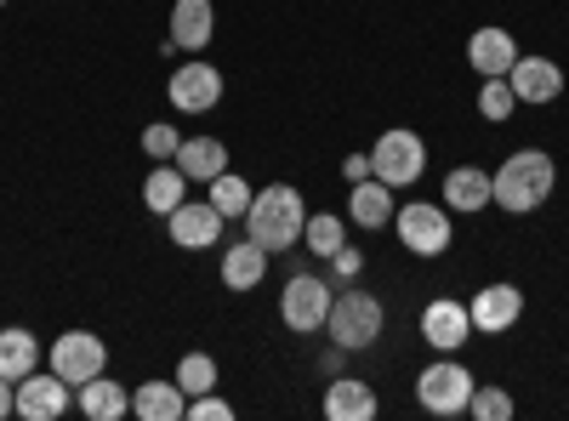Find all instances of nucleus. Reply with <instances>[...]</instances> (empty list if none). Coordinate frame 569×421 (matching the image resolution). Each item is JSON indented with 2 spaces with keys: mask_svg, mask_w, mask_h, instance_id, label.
<instances>
[{
  "mask_svg": "<svg viewBox=\"0 0 569 421\" xmlns=\"http://www.w3.org/2000/svg\"><path fill=\"white\" fill-rule=\"evenodd\" d=\"M490 182H496V206H501V211L530 217V211H541V206L552 200V189H558V160L541 154V149H518V154H507V166H501Z\"/></svg>",
  "mask_w": 569,
  "mask_h": 421,
  "instance_id": "1",
  "label": "nucleus"
},
{
  "mask_svg": "<svg viewBox=\"0 0 569 421\" xmlns=\"http://www.w3.org/2000/svg\"><path fill=\"white\" fill-rule=\"evenodd\" d=\"M308 228V206L291 182H273V189L251 194V211H246V240H257L268 257L273 251H291Z\"/></svg>",
  "mask_w": 569,
  "mask_h": 421,
  "instance_id": "2",
  "label": "nucleus"
},
{
  "mask_svg": "<svg viewBox=\"0 0 569 421\" xmlns=\"http://www.w3.org/2000/svg\"><path fill=\"white\" fill-rule=\"evenodd\" d=\"M325 324H330V342H342L348 353H359V348H376V342H382L388 308L376 302L370 291H342V297H330Z\"/></svg>",
  "mask_w": 569,
  "mask_h": 421,
  "instance_id": "3",
  "label": "nucleus"
},
{
  "mask_svg": "<svg viewBox=\"0 0 569 421\" xmlns=\"http://www.w3.org/2000/svg\"><path fill=\"white\" fill-rule=\"evenodd\" d=\"M370 171L382 177L388 189H410V182H421V171H427V143H421L416 131L393 126V131L376 137V149H370Z\"/></svg>",
  "mask_w": 569,
  "mask_h": 421,
  "instance_id": "4",
  "label": "nucleus"
},
{
  "mask_svg": "<svg viewBox=\"0 0 569 421\" xmlns=\"http://www.w3.org/2000/svg\"><path fill=\"white\" fill-rule=\"evenodd\" d=\"M472 388H479V382H472V370L445 353L439 364H427L421 377H416V404L427 415H461L467 399H472Z\"/></svg>",
  "mask_w": 569,
  "mask_h": 421,
  "instance_id": "5",
  "label": "nucleus"
},
{
  "mask_svg": "<svg viewBox=\"0 0 569 421\" xmlns=\"http://www.w3.org/2000/svg\"><path fill=\"white\" fill-rule=\"evenodd\" d=\"M393 228H399V245L410 257H445L450 251V206L410 200V206L393 211Z\"/></svg>",
  "mask_w": 569,
  "mask_h": 421,
  "instance_id": "6",
  "label": "nucleus"
},
{
  "mask_svg": "<svg viewBox=\"0 0 569 421\" xmlns=\"http://www.w3.org/2000/svg\"><path fill=\"white\" fill-rule=\"evenodd\" d=\"M325 313H330V285H325L319 273H297L291 285L279 291V319L291 324L297 337L325 331Z\"/></svg>",
  "mask_w": 569,
  "mask_h": 421,
  "instance_id": "7",
  "label": "nucleus"
},
{
  "mask_svg": "<svg viewBox=\"0 0 569 421\" xmlns=\"http://www.w3.org/2000/svg\"><path fill=\"white\" fill-rule=\"evenodd\" d=\"M52 370H58L69 388L103 377V370H109V342L91 337V331H63V337L52 342Z\"/></svg>",
  "mask_w": 569,
  "mask_h": 421,
  "instance_id": "8",
  "label": "nucleus"
},
{
  "mask_svg": "<svg viewBox=\"0 0 569 421\" xmlns=\"http://www.w3.org/2000/svg\"><path fill=\"white\" fill-rule=\"evenodd\" d=\"M166 98L177 114H211L222 103V74L211 63H177L166 80Z\"/></svg>",
  "mask_w": 569,
  "mask_h": 421,
  "instance_id": "9",
  "label": "nucleus"
},
{
  "mask_svg": "<svg viewBox=\"0 0 569 421\" xmlns=\"http://www.w3.org/2000/svg\"><path fill=\"white\" fill-rule=\"evenodd\" d=\"M222 211L211 206V200H182L171 217H166V228H171V245H182V251H211L217 240H222Z\"/></svg>",
  "mask_w": 569,
  "mask_h": 421,
  "instance_id": "10",
  "label": "nucleus"
},
{
  "mask_svg": "<svg viewBox=\"0 0 569 421\" xmlns=\"http://www.w3.org/2000/svg\"><path fill=\"white\" fill-rule=\"evenodd\" d=\"M69 415V382L58 377V370H29V377L18 382V421H63Z\"/></svg>",
  "mask_w": 569,
  "mask_h": 421,
  "instance_id": "11",
  "label": "nucleus"
},
{
  "mask_svg": "<svg viewBox=\"0 0 569 421\" xmlns=\"http://www.w3.org/2000/svg\"><path fill=\"white\" fill-rule=\"evenodd\" d=\"M421 337L433 342L439 353L467 348V337H472V313H467V302H456V297H433V302L421 308Z\"/></svg>",
  "mask_w": 569,
  "mask_h": 421,
  "instance_id": "12",
  "label": "nucleus"
},
{
  "mask_svg": "<svg viewBox=\"0 0 569 421\" xmlns=\"http://www.w3.org/2000/svg\"><path fill=\"white\" fill-rule=\"evenodd\" d=\"M507 80H512V98H518V103H530V109L563 98V69H558L552 58H525V52H518V63H512Z\"/></svg>",
  "mask_w": 569,
  "mask_h": 421,
  "instance_id": "13",
  "label": "nucleus"
},
{
  "mask_svg": "<svg viewBox=\"0 0 569 421\" xmlns=\"http://www.w3.org/2000/svg\"><path fill=\"white\" fill-rule=\"evenodd\" d=\"M467 313H472V331L501 337V331H512V324L525 319V291L518 285H485L479 297L467 302Z\"/></svg>",
  "mask_w": 569,
  "mask_h": 421,
  "instance_id": "14",
  "label": "nucleus"
},
{
  "mask_svg": "<svg viewBox=\"0 0 569 421\" xmlns=\"http://www.w3.org/2000/svg\"><path fill=\"white\" fill-rule=\"evenodd\" d=\"M211 34H217V7L211 0H177L171 7V40H177V52H206L211 46Z\"/></svg>",
  "mask_w": 569,
  "mask_h": 421,
  "instance_id": "15",
  "label": "nucleus"
},
{
  "mask_svg": "<svg viewBox=\"0 0 569 421\" xmlns=\"http://www.w3.org/2000/svg\"><path fill=\"white\" fill-rule=\"evenodd\" d=\"M467 63L479 69L485 80H490V74H512V63H518V40H512L507 29H496V23L472 29V40H467Z\"/></svg>",
  "mask_w": 569,
  "mask_h": 421,
  "instance_id": "16",
  "label": "nucleus"
},
{
  "mask_svg": "<svg viewBox=\"0 0 569 421\" xmlns=\"http://www.w3.org/2000/svg\"><path fill=\"white\" fill-rule=\"evenodd\" d=\"M325 415L330 421H376V388L359 377H330L325 388Z\"/></svg>",
  "mask_w": 569,
  "mask_h": 421,
  "instance_id": "17",
  "label": "nucleus"
},
{
  "mask_svg": "<svg viewBox=\"0 0 569 421\" xmlns=\"http://www.w3.org/2000/svg\"><path fill=\"white\" fill-rule=\"evenodd\" d=\"M445 206L450 211H485V206H496V182H490V171H479V166H456L450 177H445Z\"/></svg>",
  "mask_w": 569,
  "mask_h": 421,
  "instance_id": "18",
  "label": "nucleus"
},
{
  "mask_svg": "<svg viewBox=\"0 0 569 421\" xmlns=\"http://www.w3.org/2000/svg\"><path fill=\"white\" fill-rule=\"evenodd\" d=\"M188 182H211L228 171V149H222V137H182V149L171 160Z\"/></svg>",
  "mask_w": 569,
  "mask_h": 421,
  "instance_id": "19",
  "label": "nucleus"
},
{
  "mask_svg": "<svg viewBox=\"0 0 569 421\" xmlns=\"http://www.w3.org/2000/svg\"><path fill=\"white\" fill-rule=\"evenodd\" d=\"M393 189H388V182L382 177H365V182H353V194H348V217L359 222V228H388L393 222Z\"/></svg>",
  "mask_w": 569,
  "mask_h": 421,
  "instance_id": "20",
  "label": "nucleus"
},
{
  "mask_svg": "<svg viewBox=\"0 0 569 421\" xmlns=\"http://www.w3.org/2000/svg\"><path fill=\"white\" fill-rule=\"evenodd\" d=\"M131 415H142V421H182L188 415V393L177 388V377L171 382H142L131 393Z\"/></svg>",
  "mask_w": 569,
  "mask_h": 421,
  "instance_id": "21",
  "label": "nucleus"
},
{
  "mask_svg": "<svg viewBox=\"0 0 569 421\" xmlns=\"http://www.w3.org/2000/svg\"><path fill=\"white\" fill-rule=\"evenodd\" d=\"M262 273H268V251L257 240H240V245L222 251V285L228 291H257Z\"/></svg>",
  "mask_w": 569,
  "mask_h": 421,
  "instance_id": "22",
  "label": "nucleus"
},
{
  "mask_svg": "<svg viewBox=\"0 0 569 421\" xmlns=\"http://www.w3.org/2000/svg\"><path fill=\"white\" fill-rule=\"evenodd\" d=\"M182 200H188V177H182L171 160H160L149 177H142V206H149L154 217H171Z\"/></svg>",
  "mask_w": 569,
  "mask_h": 421,
  "instance_id": "23",
  "label": "nucleus"
},
{
  "mask_svg": "<svg viewBox=\"0 0 569 421\" xmlns=\"http://www.w3.org/2000/svg\"><path fill=\"white\" fill-rule=\"evenodd\" d=\"M29 370H40V337L23 331V324H7V331H0V377L23 382Z\"/></svg>",
  "mask_w": 569,
  "mask_h": 421,
  "instance_id": "24",
  "label": "nucleus"
},
{
  "mask_svg": "<svg viewBox=\"0 0 569 421\" xmlns=\"http://www.w3.org/2000/svg\"><path fill=\"white\" fill-rule=\"evenodd\" d=\"M80 410L91 421H120V415H131V393L109 377H91V382H80Z\"/></svg>",
  "mask_w": 569,
  "mask_h": 421,
  "instance_id": "25",
  "label": "nucleus"
},
{
  "mask_svg": "<svg viewBox=\"0 0 569 421\" xmlns=\"http://www.w3.org/2000/svg\"><path fill=\"white\" fill-rule=\"evenodd\" d=\"M251 182L246 177H233V171H222V177H211V206L222 211V217H246L251 211Z\"/></svg>",
  "mask_w": 569,
  "mask_h": 421,
  "instance_id": "26",
  "label": "nucleus"
},
{
  "mask_svg": "<svg viewBox=\"0 0 569 421\" xmlns=\"http://www.w3.org/2000/svg\"><path fill=\"white\" fill-rule=\"evenodd\" d=\"M302 240H308V251L313 257H337L348 240H342V217H330V211H313L308 217V228H302Z\"/></svg>",
  "mask_w": 569,
  "mask_h": 421,
  "instance_id": "27",
  "label": "nucleus"
},
{
  "mask_svg": "<svg viewBox=\"0 0 569 421\" xmlns=\"http://www.w3.org/2000/svg\"><path fill=\"white\" fill-rule=\"evenodd\" d=\"M512 109H518L512 80H507V74H490V80L479 86V114H485L490 126H501V120H512Z\"/></svg>",
  "mask_w": 569,
  "mask_h": 421,
  "instance_id": "28",
  "label": "nucleus"
},
{
  "mask_svg": "<svg viewBox=\"0 0 569 421\" xmlns=\"http://www.w3.org/2000/svg\"><path fill=\"white\" fill-rule=\"evenodd\" d=\"M177 388H182L188 399H194V393H211V388H217V359H211V353H182Z\"/></svg>",
  "mask_w": 569,
  "mask_h": 421,
  "instance_id": "29",
  "label": "nucleus"
},
{
  "mask_svg": "<svg viewBox=\"0 0 569 421\" xmlns=\"http://www.w3.org/2000/svg\"><path fill=\"white\" fill-rule=\"evenodd\" d=\"M467 415H472V421H507V415H512V393H501V388H472Z\"/></svg>",
  "mask_w": 569,
  "mask_h": 421,
  "instance_id": "30",
  "label": "nucleus"
},
{
  "mask_svg": "<svg viewBox=\"0 0 569 421\" xmlns=\"http://www.w3.org/2000/svg\"><path fill=\"white\" fill-rule=\"evenodd\" d=\"M177 149H182V137H177V126H166V120H154V126H142V154H149L154 166H160V160H177Z\"/></svg>",
  "mask_w": 569,
  "mask_h": 421,
  "instance_id": "31",
  "label": "nucleus"
},
{
  "mask_svg": "<svg viewBox=\"0 0 569 421\" xmlns=\"http://www.w3.org/2000/svg\"><path fill=\"white\" fill-rule=\"evenodd\" d=\"M228 415H233V404H228V399H217V388L188 399V421H228Z\"/></svg>",
  "mask_w": 569,
  "mask_h": 421,
  "instance_id": "32",
  "label": "nucleus"
},
{
  "mask_svg": "<svg viewBox=\"0 0 569 421\" xmlns=\"http://www.w3.org/2000/svg\"><path fill=\"white\" fill-rule=\"evenodd\" d=\"M330 268H337V273H342V279H353V273H359V268H365V257H359V251H353V245H342V251H337V257H330Z\"/></svg>",
  "mask_w": 569,
  "mask_h": 421,
  "instance_id": "33",
  "label": "nucleus"
},
{
  "mask_svg": "<svg viewBox=\"0 0 569 421\" xmlns=\"http://www.w3.org/2000/svg\"><path fill=\"white\" fill-rule=\"evenodd\" d=\"M7 415H18V382L0 377V421H7Z\"/></svg>",
  "mask_w": 569,
  "mask_h": 421,
  "instance_id": "34",
  "label": "nucleus"
},
{
  "mask_svg": "<svg viewBox=\"0 0 569 421\" xmlns=\"http://www.w3.org/2000/svg\"><path fill=\"white\" fill-rule=\"evenodd\" d=\"M342 171H348L353 182H365V177H376V171H370V154H348V160H342Z\"/></svg>",
  "mask_w": 569,
  "mask_h": 421,
  "instance_id": "35",
  "label": "nucleus"
},
{
  "mask_svg": "<svg viewBox=\"0 0 569 421\" xmlns=\"http://www.w3.org/2000/svg\"><path fill=\"white\" fill-rule=\"evenodd\" d=\"M342 359H348V348H342V342H330V353H325V377H342Z\"/></svg>",
  "mask_w": 569,
  "mask_h": 421,
  "instance_id": "36",
  "label": "nucleus"
},
{
  "mask_svg": "<svg viewBox=\"0 0 569 421\" xmlns=\"http://www.w3.org/2000/svg\"><path fill=\"white\" fill-rule=\"evenodd\" d=\"M0 7H7V0H0Z\"/></svg>",
  "mask_w": 569,
  "mask_h": 421,
  "instance_id": "37",
  "label": "nucleus"
}]
</instances>
